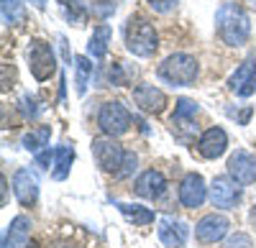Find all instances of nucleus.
<instances>
[{
	"label": "nucleus",
	"mask_w": 256,
	"mask_h": 248,
	"mask_svg": "<svg viewBox=\"0 0 256 248\" xmlns=\"http://www.w3.org/2000/svg\"><path fill=\"white\" fill-rule=\"evenodd\" d=\"M216 28L223 44L228 46H244L251 36V20L238 3H223L216 13Z\"/></svg>",
	"instance_id": "f257e3e1"
},
{
	"label": "nucleus",
	"mask_w": 256,
	"mask_h": 248,
	"mask_svg": "<svg viewBox=\"0 0 256 248\" xmlns=\"http://www.w3.org/2000/svg\"><path fill=\"white\" fill-rule=\"evenodd\" d=\"M156 74H159V79H164L172 87H190V85H195V79L200 74V64L195 56L180 51V54L166 56L159 64Z\"/></svg>",
	"instance_id": "f03ea898"
},
{
	"label": "nucleus",
	"mask_w": 256,
	"mask_h": 248,
	"mask_svg": "<svg viewBox=\"0 0 256 248\" xmlns=\"http://www.w3.org/2000/svg\"><path fill=\"white\" fill-rule=\"evenodd\" d=\"M126 46L134 56L138 59H148L154 56L156 46H159V36L154 31V26L144 18H128L126 23Z\"/></svg>",
	"instance_id": "7ed1b4c3"
},
{
	"label": "nucleus",
	"mask_w": 256,
	"mask_h": 248,
	"mask_svg": "<svg viewBox=\"0 0 256 248\" xmlns=\"http://www.w3.org/2000/svg\"><path fill=\"white\" fill-rule=\"evenodd\" d=\"M26 59H28V69L38 82H46L54 72H56V54L52 49V44L41 38H31L28 49H26Z\"/></svg>",
	"instance_id": "20e7f679"
},
{
	"label": "nucleus",
	"mask_w": 256,
	"mask_h": 248,
	"mask_svg": "<svg viewBox=\"0 0 256 248\" xmlns=\"http://www.w3.org/2000/svg\"><path fill=\"white\" fill-rule=\"evenodd\" d=\"M98 126L105 136H120L128 131V126H131V113H128L123 108V102L118 100H110V102H105V105L100 108L98 113Z\"/></svg>",
	"instance_id": "39448f33"
},
{
	"label": "nucleus",
	"mask_w": 256,
	"mask_h": 248,
	"mask_svg": "<svg viewBox=\"0 0 256 248\" xmlns=\"http://www.w3.org/2000/svg\"><path fill=\"white\" fill-rule=\"evenodd\" d=\"M92 154H95V161L102 172H113L118 174L120 164L126 159V151L120 149V143L113 138V136H100L92 141Z\"/></svg>",
	"instance_id": "423d86ee"
},
{
	"label": "nucleus",
	"mask_w": 256,
	"mask_h": 248,
	"mask_svg": "<svg viewBox=\"0 0 256 248\" xmlns=\"http://www.w3.org/2000/svg\"><path fill=\"white\" fill-rule=\"evenodd\" d=\"M241 200V187L230 177H216L210 184V202L212 208L220 210H233Z\"/></svg>",
	"instance_id": "0eeeda50"
},
{
	"label": "nucleus",
	"mask_w": 256,
	"mask_h": 248,
	"mask_svg": "<svg viewBox=\"0 0 256 248\" xmlns=\"http://www.w3.org/2000/svg\"><path fill=\"white\" fill-rule=\"evenodd\" d=\"M228 177L241 184V187H248V184L256 182V156L238 149L236 154H230L228 159Z\"/></svg>",
	"instance_id": "6e6552de"
},
{
	"label": "nucleus",
	"mask_w": 256,
	"mask_h": 248,
	"mask_svg": "<svg viewBox=\"0 0 256 248\" xmlns=\"http://www.w3.org/2000/svg\"><path fill=\"white\" fill-rule=\"evenodd\" d=\"M228 85H230L233 92L241 95V97H248V95L256 92V56H248V59L241 61L238 69L230 74Z\"/></svg>",
	"instance_id": "1a4fd4ad"
},
{
	"label": "nucleus",
	"mask_w": 256,
	"mask_h": 248,
	"mask_svg": "<svg viewBox=\"0 0 256 248\" xmlns=\"http://www.w3.org/2000/svg\"><path fill=\"white\" fill-rule=\"evenodd\" d=\"M228 228H230L228 218L212 213V215H205V218L195 225V238H198L200 243H218V241L226 238Z\"/></svg>",
	"instance_id": "9d476101"
},
{
	"label": "nucleus",
	"mask_w": 256,
	"mask_h": 248,
	"mask_svg": "<svg viewBox=\"0 0 256 248\" xmlns=\"http://www.w3.org/2000/svg\"><path fill=\"white\" fill-rule=\"evenodd\" d=\"M13 192L18 197V202L24 205V208H31V205H36L38 200V179L31 169H18L13 174Z\"/></svg>",
	"instance_id": "9b49d317"
},
{
	"label": "nucleus",
	"mask_w": 256,
	"mask_h": 248,
	"mask_svg": "<svg viewBox=\"0 0 256 248\" xmlns=\"http://www.w3.org/2000/svg\"><path fill=\"white\" fill-rule=\"evenodd\" d=\"M208 197V187H205V179L195 172H190L182 184H180V202L184 208H200Z\"/></svg>",
	"instance_id": "f8f14e48"
},
{
	"label": "nucleus",
	"mask_w": 256,
	"mask_h": 248,
	"mask_svg": "<svg viewBox=\"0 0 256 248\" xmlns=\"http://www.w3.org/2000/svg\"><path fill=\"white\" fill-rule=\"evenodd\" d=\"M187 236H190V228L182 220H177L172 215H164L159 220V241L166 248H182L187 243Z\"/></svg>",
	"instance_id": "ddd939ff"
},
{
	"label": "nucleus",
	"mask_w": 256,
	"mask_h": 248,
	"mask_svg": "<svg viewBox=\"0 0 256 248\" xmlns=\"http://www.w3.org/2000/svg\"><path fill=\"white\" fill-rule=\"evenodd\" d=\"M226 149H228V136H226V131L218 128V126L208 128V131L200 136V141H198V151H200L205 159H218V156L226 154Z\"/></svg>",
	"instance_id": "4468645a"
},
{
	"label": "nucleus",
	"mask_w": 256,
	"mask_h": 248,
	"mask_svg": "<svg viewBox=\"0 0 256 248\" xmlns=\"http://www.w3.org/2000/svg\"><path fill=\"white\" fill-rule=\"evenodd\" d=\"M134 102L144 113H162L166 108V95L154 85H138L134 87Z\"/></svg>",
	"instance_id": "2eb2a0df"
},
{
	"label": "nucleus",
	"mask_w": 256,
	"mask_h": 248,
	"mask_svg": "<svg viewBox=\"0 0 256 248\" xmlns=\"http://www.w3.org/2000/svg\"><path fill=\"white\" fill-rule=\"evenodd\" d=\"M164 190H166V179L156 169H146L136 179V195L144 200H159L164 195Z\"/></svg>",
	"instance_id": "dca6fc26"
},
{
	"label": "nucleus",
	"mask_w": 256,
	"mask_h": 248,
	"mask_svg": "<svg viewBox=\"0 0 256 248\" xmlns=\"http://www.w3.org/2000/svg\"><path fill=\"white\" fill-rule=\"evenodd\" d=\"M28 233H31V220L26 215L13 218L3 236V248H24L28 243Z\"/></svg>",
	"instance_id": "f3484780"
},
{
	"label": "nucleus",
	"mask_w": 256,
	"mask_h": 248,
	"mask_svg": "<svg viewBox=\"0 0 256 248\" xmlns=\"http://www.w3.org/2000/svg\"><path fill=\"white\" fill-rule=\"evenodd\" d=\"M110 36H113V31H110L108 23H100V26L92 31V36H90V41H88V54H90L95 61H102V59H105V54H108V44H110Z\"/></svg>",
	"instance_id": "a211bd4d"
},
{
	"label": "nucleus",
	"mask_w": 256,
	"mask_h": 248,
	"mask_svg": "<svg viewBox=\"0 0 256 248\" xmlns=\"http://www.w3.org/2000/svg\"><path fill=\"white\" fill-rule=\"evenodd\" d=\"M72 161H74V149L72 146H59L54 149V164H52V177L56 182L67 179L72 172Z\"/></svg>",
	"instance_id": "6ab92c4d"
},
{
	"label": "nucleus",
	"mask_w": 256,
	"mask_h": 248,
	"mask_svg": "<svg viewBox=\"0 0 256 248\" xmlns=\"http://www.w3.org/2000/svg\"><path fill=\"white\" fill-rule=\"evenodd\" d=\"M118 210L123 213L126 220H131L134 225H152L154 223V213L144 208V205H131V202H118Z\"/></svg>",
	"instance_id": "aec40b11"
},
{
	"label": "nucleus",
	"mask_w": 256,
	"mask_h": 248,
	"mask_svg": "<svg viewBox=\"0 0 256 248\" xmlns=\"http://www.w3.org/2000/svg\"><path fill=\"white\" fill-rule=\"evenodd\" d=\"M49 138H52V128L49 126H36V128H31V133L24 136V149L31 151V154H38L49 143Z\"/></svg>",
	"instance_id": "412c9836"
},
{
	"label": "nucleus",
	"mask_w": 256,
	"mask_h": 248,
	"mask_svg": "<svg viewBox=\"0 0 256 248\" xmlns=\"http://www.w3.org/2000/svg\"><path fill=\"white\" fill-rule=\"evenodd\" d=\"M59 8L64 13V18L74 26H84V18H88V5L84 0H59Z\"/></svg>",
	"instance_id": "4be33fe9"
},
{
	"label": "nucleus",
	"mask_w": 256,
	"mask_h": 248,
	"mask_svg": "<svg viewBox=\"0 0 256 248\" xmlns=\"http://www.w3.org/2000/svg\"><path fill=\"white\" fill-rule=\"evenodd\" d=\"M74 85H77V95H84V90H88L90 85V77H92V61L88 56H74Z\"/></svg>",
	"instance_id": "5701e85b"
},
{
	"label": "nucleus",
	"mask_w": 256,
	"mask_h": 248,
	"mask_svg": "<svg viewBox=\"0 0 256 248\" xmlns=\"http://www.w3.org/2000/svg\"><path fill=\"white\" fill-rule=\"evenodd\" d=\"M0 8H3V20H6L8 26L24 23L26 10H24V3H20V0H3V3H0Z\"/></svg>",
	"instance_id": "b1692460"
},
{
	"label": "nucleus",
	"mask_w": 256,
	"mask_h": 248,
	"mask_svg": "<svg viewBox=\"0 0 256 248\" xmlns=\"http://www.w3.org/2000/svg\"><path fill=\"white\" fill-rule=\"evenodd\" d=\"M195 115H198V102L195 100H187V97H180L177 100V108H174L172 123H190Z\"/></svg>",
	"instance_id": "393cba45"
},
{
	"label": "nucleus",
	"mask_w": 256,
	"mask_h": 248,
	"mask_svg": "<svg viewBox=\"0 0 256 248\" xmlns=\"http://www.w3.org/2000/svg\"><path fill=\"white\" fill-rule=\"evenodd\" d=\"M136 77V69H126V64L123 61H116V64L108 69V79L113 82V85H118V87H123V85H128Z\"/></svg>",
	"instance_id": "a878e982"
},
{
	"label": "nucleus",
	"mask_w": 256,
	"mask_h": 248,
	"mask_svg": "<svg viewBox=\"0 0 256 248\" xmlns=\"http://www.w3.org/2000/svg\"><path fill=\"white\" fill-rule=\"evenodd\" d=\"M136 164H138V156L134 154V151H126V159H123V164H120V169H118V179H126V177H131L134 172H136Z\"/></svg>",
	"instance_id": "bb28decb"
},
{
	"label": "nucleus",
	"mask_w": 256,
	"mask_h": 248,
	"mask_svg": "<svg viewBox=\"0 0 256 248\" xmlns=\"http://www.w3.org/2000/svg\"><path fill=\"white\" fill-rule=\"evenodd\" d=\"M226 248H254V241L246 233H236L226 241Z\"/></svg>",
	"instance_id": "cd10ccee"
},
{
	"label": "nucleus",
	"mask_w": 256,
	"mask_h": 248,
	"mask_svg": "<svg viewBox=\"0 0 256 248\" xmlns=\"http://www.w3.org/2000/svg\"><path fill=\"white\" fill-rule=\"evenodd\" d=\"M146 3L152 5L154 13H169V10H174V5L180 0H146Z\"/></svg>",
	"instance_id": "c85d7f7f"
},
{
	"label": "nucleus",
	"mask_w": 256,
	"mask_h": 248,
	"mask_svg": "<svg viewBox=\"0 0 256 248\" xmlns=\"http://www.w3.org/2000/svg\"><path fill=\"white\" fill-rule=\"evenodd\" d=\"M36 164L41 169H52V164H54V151L49 149V151H38L36 154Z\"/></svg>",
	"instance_id": "c756f323"
},
{
	"label": "nucleus",
	"mask_w": 256,
	"mask_h": 248,
	"mask_svg": "<svg viewBox=\"0 0 256 248\" xmlns=\"http://www.w3.org/2000/svg\"><path fill=\"white\" fill-rule=\"evenodd\" d=\"M31 105H36V100H34V97L26 95L24 100H20V110H24L26 118H36V115H38V108H31Z\"/></svg>",
	"instance_id": "7c9ffc66"
},
{
	"label": "nucleus",
	"mask_w": 256,
	"mask_h": 248,
	"mask_svg": "<svg viewBox=\"0 0 256 248\" xmlns=\"http://www.w3.org/2000/svg\"><path fill=\"white\" fill-rule=\"evenodd\" d=\"M0 187H3V205L8 202V182H6V177L0 179Z\"/></svg>",
	"instance_id": "2f4dec72"
},
{
	"label": "nucleus",
	"mask_w": 256,
	"mask_h": 248,
	"mask_svg": "<svg viewBox=\"0 0 256 248\" xmlns=\"http://www.w3.org/2000/svg\"><path fill=\"white\" fill-rule=\"evenodd\" d=\"M31 3L38 8V10H44V5H46V0H31Z\"/></svg>",
	"instance_id": "473e14b6"
},
{
	"label": "nucleus",
	"mask_w": 256,
	"mask_h": 248,
	"mask_svg": "<svg viewBox=\"0 0 256 248\" xmlns=\"http://www.w3.org/2000/svg\"><path fill=\"white\" fill-rule=\"evenodd\" d=\"M24 248H38V246H36V243H26Z\"/></svg>",
	"instance_id": "72a5a7b5"
},
{
	"label": "nucleus",
	"mask_w": 256,
	"mask_h": 248,
	"mask_svg": "<svg viewBox=\"0 0 256 248\" xmlns=\"http://www.w3.org/2000/svg\"><path fill=\"white\" fill-rule=\"evenodd\" d=\"M251 5H254V8H256V0H251Z\"/></svg>",
	"instance_id": "f704fd0d"
}]
</instances>
